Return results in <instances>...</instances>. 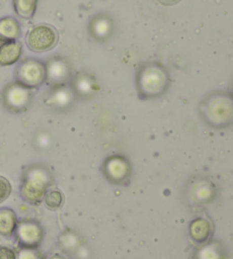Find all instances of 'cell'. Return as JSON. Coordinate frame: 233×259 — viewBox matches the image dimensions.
<instances>
[{
    "label": "cell",
    "mask_w": 233,
    "mask_h": 259,
    "mask_svg": "<svg viewBox=\"0 0 233 259\" xmlns=\"http://www.w3.org/2000/svg\"><path fill=\"white\" fill-rule=\"evenodd\" d=\"M137 84L143 98H153L166 91L170 84V77L160 63H147L140 68Z\"/></svg>",
    "instance_id": "1"
},
{
    "label": "cell",
    "mask_w": 233,
    "mask_h": 259,
    "mask_svg": "<svg viewBox=\"0 0 233 259\" xmlns=\"http://www.w3.org/2000/svg\"><path fill=\"white\" fill-rule=\"evenodd\" d=\"M58 32L54 26L40 24L31 29L26 35V45L34 53H44L53 49L58 42Z\"/></svg>",
    "instance_id": "2"
},
{
    "label": "cell",
    "mask_w": 233,
    "mask_h": 259,
    "mask_svg": "<svg viewBox=\"0 0 233 259\" xmlns=\"http://www.w3.org/2000/svg\"><path fill=\"white\" fill-rule=\"evenodd\" d=\"M17 83L26 88L40 85L46 80V65L36 59H27L16 69Z\"/></svg>",
    "instance_id": "3"
},
{
    "label": "cell",
    "mask_w": 233,
    "mask_h": 259,
    "mask_svg": "<svg viewBox=\"0 0 233 259\" xmlns=\"http://www.w3.org/2000/svg\"><path fill=\"white\" fill-rule=\"evenodd\" d=\"M48 183L49 177L46 170L43 168H33L30 170L23 186V196L27 201L39 202L44 198Z\"/></svg>",
    "instance_id": "4"
},
{
    "label": "cell",
    "mask_w": 233,
    "mask_h": 259,
    "mask_svg": "<svg viewBox=\"0 0 233 259\" xmlns=\"http://www.w3.org/2000/svg\"><path fill=\"white\" fill-rule=\"evenodd\" d=\"M206 116L214 124H223L233 116V101L224 96H216L206 104Z\"/></svg>",
    "instance_id": "5"
},
{
    "label": "cell",
    "mask_w": 233,
    "mask_h": 259,
    "mask_svg": "<svg viewBox=\"0 0 233 259\" xmlns=\"http://www.w3.org/2000/svg\"><path fill=\"white\" fill-rule=\"evenodd\" d=\"M30 90L29 88L20 84V83H14L9 85L4 94L5 105L9 109L20 112L25 109L30 103Z\"/></svg>",
    "instance_id": "6"
},
{
    "label": "cell",
    "mask_w": 233,
    "mask_h": 259,
    "mask_svg": "<svg viewBox=\"0 0 233 259\" xmlns=\"http://www.w3.org/2000/svg\"><path fill=\"white\" fill-rule=\"evenodd\" d=\"M71 75V67L64 59L56 57L50 59L46 65V78L56 85H63V83Z\"/></svg>",
    "instance_id": "7"
},
{
    "label": "cell",
    "mask_w": 233,
    "mask_h": 259,
    "mask_svg": "<svg viewBox=\"0 0 233 259\" xmlns=\"http://www.w3.org/2000/svg\"><path fill=\"white\" fill-rule=\"evenodd\" d=\"M89 32L92 38L105 41L113 34L114 23L109 16L100 14L92 18L89 24Z\"/></svg>",
    "instance_id": "8"
},
{
    "label": "cell",
    "mask_w": 233,
    "mask_h": 259,
    "mask_svg": "<svg viewBox=\"0 0 233 259\" xmlns=\"http://www.w3.org/2000/svg\"><path fill=\"white\" fill-rule=\"evenodd\" d=\"M22 55V45L16 40L0 36V65L9 66L18 62Z\"/></svg>",
    "instance_id": "9"
},
{
    "label": "cell",
    "mask_w": 233,
    "mask_h": 259,
    "mask_svg": "<svg viewBox=\"0 0 233 259\" xmlns=\"http://www.w3.org/2000/svg\"><path fill=\"white\" fill-rule=\"evenodd\" d=\"M105 170L108 178L114 181H121L128 177L130 172V165L123 157L114 156L106 160Z\"/></svg>",
    "instance_id": "10"
},
{
    "label": "cell",
    "mask_w": 233,
    "mask_h": 259,
    "mask_svg": "<svg viewBox=\"0 0 233 259\" xmlns=\"http://www.w3.org/2000/svg\"><path fill=\"white\" fill-rule=\"evenodd\" d=\"M20 241L26 247H33L41 240V230L34 223H22L17 228Z\"/></svg>",
    "instance_id": "11"
},
{
    "label": "cell",
    "mask_w": 233,
    "mask_h": 259,
    "mask_svg": "<svg viewBox=\"0 0 233 259\" xmlns=\"http://www.w3.org/2000/svg\"><path fill=\"white\" fill-rule=\"evenodd\" d=\"M212 234L211 223L205 219H197L190 224V235L196 242L203 243L207 241Z\"/></svg>",
    "instance_id": "12"
},
{
    "label": "cell",
    "mask_w": 233,
    "mask_h": 259,
    "mask_svg": "<svg viewBox=\"0 0 233 259\" xmlns=\"http://www.w3.org/2000/svg\"><path fill=\"white\" fill-rule=\"evenodd\" d=\"M21 34L20 24L12 17H5L0 20V36L5 39L16 40Z\"/></svg>",
    "instance_id": "13"
},
{
    "label": "cell",
    "mask_w": 233,
    "mask_h": 259,
    "mask_svg": "<svg viewBox=\"0 0 233 259\" xmlns=\"http://www.w3.org/2000/svg\"><path fill=\"white\" fill-rule=\"evenodd\" d=\"M16 229V216L11 209H0V234L8 237Z\"/></svg>",
    "instance_id": "14"
},
{
    "label": "cell",
    "mask_w": 233,
    "mask_h": 259,
    "mask_svg": "<svg viewBox=\"0 0 233 259\" xmlns=\"http://www.w3.org/2000/svg\"><path fill=\"white\" fill-rule=\"evenodd\" d=\"M38 0H14L15 12L23 18H31L34 15Z\"/></svg>",
    "instance_id": "15"
},
{
    "label": "cell",
    "mask_w": 233,
    "mask_h": 259,
    "mask_svg": "<svg viewBox=\"0 0 233 259\" xmlns=\"http://www.w3.org/2000/svg\"><path fill=\"white\" fill-rule=\"evenodd\" d=\"M75 90L83 96L90 95L92 91H95V82L88 74H79L75 81H74Z\"/></svg>",
    "instance_id": "16"
},
{
    "label": "cell",
    "mask_w": 233,
    "mask_h": 259,
    "mask_svg": "<svg viewBox=\"0 0 233 259\" xmlns=\"http://www.w3.org/2000/svg\"><path fill=\"white\" fill-rule=\"evenodd\" d=\"M72 99V91L64 85H59L58 89L54 92L53 97H51V103H53V105L59 106V107H64V106H67L71 103Z\"/></svg>",
    "instance_id": "17"
},
{
    "label": "cell",
    "mask_w": 233,
    "mask_h": 259,
    "mask_svg": "<svg viewBox=\"0 0 233 259\" xmlns=\"http://www.w3.org/2000/svg\"><path fill=\"white\" fill-rule=\"evenodd\" d=\"M64 202L63 194L59 191H49L45 197V203L46 206L50 208V209H57Z\"/></svg>",
    "instance_id": "18"
},
{
    "label": "cell",
    "mask_w": 233,
    "mask_h": 259,
    "mask_svg": "<svg viewBox=\"0 0 233 259\" xmlns=\"http://www.w3.org/2000/svg\"><path fill=\"white\" fill-rule=\"evenodd\" d=\"M12 192V186L7 179L0 177V203L4 202Z\"/></svg>",
    "instance_id": "19"
},
{
    "label": "cell",
    "mask_w": 233,
    "mask_h": 259,
    "mask_svg": "<svg viewBox=\"0 0 233 259\" xmlns=\"http://www.w3.org/2000/svg\"><path fill=\"white\" fill-rule=\"evenodd\" d=\"M0 259H16V255L11 248L0 247Z\"/></svg>",
    "instance_id": "20"
},
{
    "label": "cell",
    "mask_w": 233,
    "mask_h": 259,
    "mask_svg": "<svg viewBox=\"0 0 233 259\" xmlns=\"http://www.w3.org/2000/svg\"><path fill=\"white\" fill-rule=\"evenodd\" d=\"M16 259H39V257L34 251L30 250V249H24V250L20 252L18 258Z\"/></svg>",
    "instance_id": "21"
},
{
    "label": "cell",
    "mask_w": 233,
    "mask_h": 259,
    "mask_svg": "<svg viewBox=\"0 0 233 259\" xmlns=\"http://www.w3.org/2000/svg\"><path fill=\"white\" fill-rule=\"evenodd\" d=\"M158 2L163 5H167V6H170V5H174V4L180 3L181 0H158Z\"/></svg>",
    "instance_id": "22"
}]
</instances>
